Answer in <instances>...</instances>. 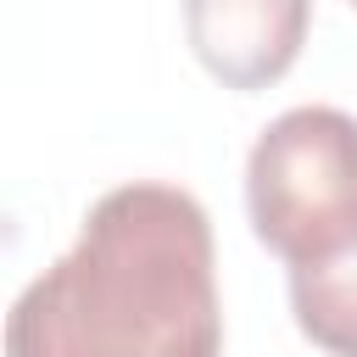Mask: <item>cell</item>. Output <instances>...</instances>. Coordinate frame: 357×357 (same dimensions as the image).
Masks as SVG:
<instances>
[{
  "label": "cell",
  "instance_id": "cell-5",
  "mask_svg": "<svg viewBox=\"0 0 357 357\" xmlns=\"http://www.w3.org/2000/svg\"><path fill=\"white\" fill-rule=\"evenodd\" d=\"M351 6H357V0H351Z\"/></svg>",
  "mask_w": 357,
  "mask_h": 357
},
{
  "label": "cell",
  "instance_id": "cell-3",
  "mask_svg": "<svg viewBox=\"0 0 357 357\" xmlns=\"http://www.w3.org/2000/svg\"><path fill=\"white\" fill-rule=\"evenodd\" d=\"M312 0H184V33L201 67L229 89H268L307 39Z\"/></svg>",
  "mask_w": 357,
  "mask_h": 357
},
{
  "label": "cell",
  "instance_id": "cell-1",
  "mask_svg": "<svg viewBox=\"0 0 357 357\" xmlns=\"http://www.w3.org/2000/svg\"><path fill=\"white\" fill-rule=\"evenodd\" d=\"M212 223L178 184L106 190L6 312V357H218Z\"/></svg>",
  "mask_w": 357,
  "mask_h": 357
},
{
  "label": "cell",
  "instance_id": "cell-4",
  "mask_svg": "<svg viewBox=\"0 0 357 357\" xmlns=\"http://www.w3.org/2000/svg\"><path fill=\"white\" fill-rule=\"evenodd\" d=\"M290 307L312 346L357 357V240L290 268Z\"/></svg>",
  "mask_w": 357,
  "mask_h": 357
},
{
  "label": "cell",
  "instance_id": "cell-2",
  "mask_svg": "<svg viewBox=\"0 0 357 357\" xmlns=\"http://www.w3.org/2000/svg\"><path fill=\"white\" fill-rule=\"evenodd\" d=\"M251 229L290 268L357 240V117L296 106L262 128L245 162Z\"/></svg>",
  "mask_w": 357,
  "mask_h": 357
}]
</instances>
